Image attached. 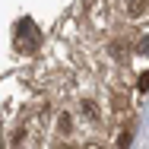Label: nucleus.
Segmentation results:
<instances>
[{
	"instance_id": "3",
	"label": "nucleus",
	"mask_w": 149,
	"mask_h": 149,
	"mask_svg": "<svg viewBox=\"0 0 149 149\" xmlns=\"http://www.w3.org/2000/svg\"><path fill=\"white\" fill-rule=\"evenodd\" d=\"M57 130H60V133H63V136H67V133L73 130V120H70V114H67V111H63V114H60V118H57Z\"/></svg>"
},
{
	"instance_id": "7",
	"label": "nucleus",
	"mask_w": 149,
	"mask_h": 149,
	"mask_svg": "<svg viewBox=\"0 0 149 149\" xmlns=\"http://www.w3.org/2000/svg\"><path fill=\"white\" fill-rule=\"evenodd\" d=\"M149 89V73H143V79H140V92H146Z\"/></svg>"
},
{
	"instance_id": "6",
	"label": "nucleus",
	"mask_w": 149,
	"mask_h": 149,
	"mask_svg": "<svg viewBox=\"0 0 149 149\" xmlns=\"http://www.w3.org/2000/svg\"><path fill=\"white\" fill-rule=\"evenodd\" d=\"M140 54H149V35L143 38V41H140Z\"/></svg>"
},
{
	"instance_id": "2",
	"label": "nucleus",
	"mask_w": 149,
	"mask_h": 149,
	"mask_svg": "<svg viewBox=\"0 0 149 149\" xmlns=\"http://www.w3.org/2000/svg\"><path fill=\"white\" fill-rule=\"evenodd\" d=\"M127 13H130V16H143V13H146V0H130V3H127Z\"/></svg>"
},
{
	"instance_id": "8",
	"label": "nucleus",
	"mask_w": 149,
	"mask_h": 149,
	"mask_svg": "<svg viewBox=\"0 0 149 149\" xmlns=\"http://www.w3.org/2000/svg\"><path fill=\"white\" fill-rule=\"evenodd\" d=\"M0 149H3V140H0Z\"/></svg>"
},
{
	"instance_id": "4",
	"label": "nucleus",
	"mask_w": 149,
	"mask_h": 149,
	"mask_svg": "<svg viewBox=\"0 0 149 149\" xmlns=\"http://www.w3.org/2000/svg\"><path fill=\"white\" fill-rule=\"evenodd\" d=\"M130 140H133V130L127 127V130H124V133L118 136V149H130Z\"/></svg>"
},
{
	"instance_id": "1",
	"label": "nucleus",
	"mask_w": 149,
	"mask_h": 149,
	"mask_svg": "<svg viewBox=\"0 0 149 149\" xmlns=\"http://www.w3.org/2000/svg\"><path fill=\"white\" fill-rule=\"evenodd\" d=\"M38 29H35V22L32 19H19V26H16V35H13V45H16V51L19 54H32L35 48H38Z\"/></svg>"
},
{
	"instance_id": "5",
	"label": "nucleus",
	"mask_w": 149,
	"mask_h": 149,
	"mask_svg": "<svg viewBox=\"0 0 149 149\" xmlns=\"http://www.w3.org/2000/svg\"><path fill=\"white\" fill-rule=\"evenodd\" d=\"M83 111H86V114H89L92 120H98V108H95L92 102H83Z\"/></svg>"
}]
</instances>
